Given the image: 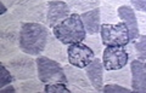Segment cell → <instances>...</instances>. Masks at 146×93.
<instances>
[{"instance_id": "6da1fadb", "label": "cell", "mask_w": 146, "mask_h": 93, "mask_svg": "<svg viewBox=\"0 0 146 93\" xmlns=\"http://www.w3.org/2000/svg\"><path fill=\"white\" fill-rule=\"evenodd\" d=\"M50 32L46 25L38 22H22L18 46L21 51L38 57L44 52Z\"/></svg>"}, {"instance_id": "7a4b0ae2", "label": "cell", "mask_w": 146, "mask_h": 93, "mask_svg": "<svg viewBox=\"0 0 146 93\" xmlns=\"http://www.w3.org/2000/svg\"><path fill=\"white\" fill-rule=\"evenodd\" d=\"M52 34L67 46L84 41L86 38V30L84 28L80 13L72 12L67 18L54 27Z\"/></svg>"}, {"instance_id": "3957f363", "label": "cell", "mask_w": 146, "mask_h": 93, "mask_svg": "<svg viewBox=\"0 0 146 93\" xmlns=\"http://www.w3.org/2000/svg\"><path fill=\"white\" fill-rule=\"evenodd\" d=\"M46 0H18L12 7V13L21 22L46 23Z\"/></svg>"}, {"instance_id": "277c9868", "label": "cell", "mask_w": 146, "mask_h": 93, "mask_svg": "<svg viewBox=\"0 0 146 93\" xmlns=\"http://www.w3.org/2000/svg\"><path fill=\"white\" fill-rule=\"evenodd\" d=\"M36 62V74L38 79L44 83L52 82H65L68 83L65 68L60 62L50 58L48 56H38L35 58Z\"/></svg>"}, {"instance_id": "5b68a950", "label": "cell", "mask_w": 146, "mask_h": 93, "mask_svg": "<svg viewBox=\"0 0 146 93\" xmlns=\"http://www.w3.org/2000/svg\"><path fill=\"white\" fill-rule=\"evenodd\" d=\"M12 73L17 81L32 79L38 76L36 74V62L32 56L25 52H18L12 58L7 59L6 62H3Z\"/></svg>"}, {"instance_id": "8992f818", "label": "cell", "mask_w": 146, "mask_h": 93, "mask_svg": "<svg viewBox=\"0 0 146 93\" xmlns=\"http://www.w3.org/2000/svg\"><path fill=\"white\" fill-rule=\"evenodd\" d=\"M100 36L105 46L124 47L127 44L130 42L129 30L122 21L116 24L102 23L101 29H100Z\"/></svg>"}, {"instance_id": "52a82bcc", "label": "cell", "mask_w": 146, "mask_h": 93, "mask_svg": "<svg viewBox=\"0 0 146 93\" xmlns=\"http://www.w3.org/2000/svg\"><path fill=\"white\" fill-rule=\"evenodd\" d=\"M67 56H68V63L82 69L83 68L85 69L96 57L93 50L88 45H85L84 42H77L68 45Z\"/></svg>"}, {"instance_id": "ba28073f", "label": "cell", "mask_w": 146, "mask_h": 93, "mask_svg": "<svg viewBox=\"0 0 146 93\" xmlns=\"http://www.w3.org/2000/svg\"><path fill=\"white\" fill-rule=\"evenodd\" d=\"M21 25L22 22L12 12L1 15L0 16V40H5L18 45Z\"/></svg>"}, {"instance_id": "9c48e42d", "label": "cell", "mask_w": 146, "mask_h": 93, "mask_svg": "<svg viewBox=\"0 0 146 93\" xmlns=\"http://www.w3.org/2000/svg\"><path fill=\"white\" fill-rule=\"evenodd\" d=\"M101 59L105 70H117L129 63L125 48L119 46H106V48H104Z\"/></svg>"}, {"instance_id": "30bf717a", "label": "cell", "mask_w": 146, "mask_h": 93, "mask_svg": "<svg viewBox=\"0 0 146 93\" xmlns=\"http://www.w3.org/2000/svg\"><path fill=\"white\" fill-rule=\"evenodd\" d=\"M72 13L70 5L65 0H50L46 6V23L49 28H54Z\"/></svg>"}, {"instance_id": "8fae6325", "label": "cell", "mask_w": 146, "mask_h": 93, "mask_svg": "<svg viewBox=\"0 0 146 93\" xmlns=\"http://www.w3.org/2000/svg\"><path fill=\"white\" fill-rule=\"evenodd\" d=\"M63 68H65L68 85L70 86H78L80 88H83L86 93L95 92L88 76H86L85 72H83L82 68H77V66L72 64H66V65H63Z\"/></svg>"}, {"instance_id": "7c38bea8", "label": "cell", "mask_w": 146, "mask_h": 93, "mask_svg": "<svg viewBox=\"0 0 146 93\" xmlns=\"http://www.w3.org/2000/svg\"><path fill=\"white\" fill-rule=\"evenodd\" d=\"M131 72V90L133 92L146 93V63L140 59L130 62Z\"/></svg>"}, {"instance_id": "4fadbf2b", "label": "cell", "mask_w": 146, "mask_h": 93, "mask_svg": "<svg viewBox=\"0 0 146 93\" xmlns=\"http://www.w3.org/2000/svg\"><path fill=\"white\" fill-rule=\"evenodd\" d=\"M85 74L88 76L91 86L95 92H102L104 88V75L105 66L102 64V59L100 57H95L94 60L85 68Z\"/></svg>"}, {"instance_id": "5bb4252c", "label": "cell", "mask_w": 146, "mask_h": 93, "mask_svg": "<svg viewBox=\"0 0 146 93\" xmlns=\"http://www.w3.org/2000/svg\"><path fill=\"white\" fill-rule=\"evenodd\" d=\"M117 11H118V17H119V20L127 25L128 30H129L130 41H135V40L140 36L135 10L129 5H123V6L118 7Z\"/></svg>"}, {"instance_id": "9a60e30c", "label": "cell", "mask_w": 146, "mask_h": 93, "mask_svg": "<svg viewBox=\"0 0 146 93\" xmlns=\"http://www.w3.org/2000/svg\"><path fill=\"white\" fill-rule=\"evenodd\" d=\"M65 46H66L65 44H62L54 34L50 33L46 47H45L43 53L45 56L50 57V58L60 62V63H66L68 60V56H67V48Z\"/></svg>"}, {"instance_id": "2e32d148", "label": "cell", "mask_w": 146, "mask_h": 93, "mask_svg": "<svg viewBox=\"0 0 146 93\" xmlns=\"http://www.w3.org/2000/svg\"><path fill=\"white\" fill-rule=\"evenodd\" d=\"M104 81L106 83H118V85L130 87L131 86V72L130 66H123L117 70H106L104 75Z\"/></svg>"}, {"instance_id": "e0dca14e", "label": "cell", "mask_w": 146, "mask_h": 93, "mask_svg": "<svg viewBox=\"0 0 146 93\" xmlns=\"http://www.w3.org/2000/svg\"><path fill=\"white\" fill-rule=\"evenodd\" d=\"M82 21H83L84 28L88 35H96L100 33L101 29V15H100V7H96L94 10L86 11L80 13Z\"/></svg>"}, {"instance_id": "ac0fdd59", "label": "cell", "mask_w": 146, "mask_h": 93, "mask_svg": "<svg viewBox=\"0 0 146 93\" xmlns=\"http://www.w3.org/2000/svg\"><path fill=\"white\" fill-rule=\"evenodd\" d=\"M100 15H101V22L107 24H116L121 22L118 17V11L116 6L107 4L106 1L101 0V6H100Z\"/></svg>"}, {"instance_id": "d6986e66", "label": "cell", "mask_w": 146, "mask_h": 93, "mask_svg": "<svg viewBox=\"0 0 146 93\" xmlns=\"http://www.w3.org/2000/svg\"><path fill=\"white\" fill-rule=\"evenodd\" d=\"M17 92L21 93H36V92H44L45 88V83L42 82L35 77L32 79H27V80H22V82H20L18 85H16Z\"/></svg>"}, {"instance_id": "ffe728a7", "label": "cell", "mask_w": 146, "mask_h": 93, "mask_svg": "<svg viewBox=\"0 0 146 93\" xmlns=\"http://www.w3.org/2000/svg\"><path fill=\"white\" fill-rule=\"evenodd\" d=\"M71 10L77 13H83L86 11L94 10L100 6L101 0H66Z\"/></svg>"}, {"instance_id": "44dd1931", "label": "cell", "mask_w": 146, "mask_h": 93, "mask_svg": "<svg viewBox=\"0 0 146 93\" xmlns=\"http://www.w3.org/2000/svg\"><path fill=\"white\" fill-rule=\"evenodd\" d=\"M20 50L21 48L18 45L5 41V40H0V59L1 62H6L7 59L12 58L20 52Z\"/></svg>"}, {"instance_id": "7402d4cb", "label": "cell", "mask_w": 146, "mask_h": 93, "mask_svg": "<svg viewBox=\"0 0 146 93\" xmlns=\"http://www.w3.org/2000/svg\"><path fill=\"white\" fill-rule=\"evenodd\" d=\"M84 44L85 45H88L93 52L95 53V56L96 57H100L102 56V52H104V42H102V39L101 36H99V35H88L85 39H84Z\"/></svg>"}, {"instance_id": "603a6c76", "label": "cell", "mask_w": 146, "mask_h": 93, "mask_svg": "<svg viewBox=\"0 0 146 93\" xmlns=\"http://www.w3.org/2000/svg\"><path fill=\"white\" fill-rule=\"evenodd\" d=\"M15 81H17V80L10 72V69L1 62V63H0V88L5 87L7 85H11V83H13Z\"/></svg>"}, {"instance_id": "cb8c5ba5", "label": "cell", "mask_w": 146, "mask_h": 93, "mask_svg": "<svg viewBox=\"0 0 146 93\" xmlns=\"http://www.w3.org/2000/svg\"><path fill=\"white\" fill-rule=\"evenodd\" d=\"M68 83L65 82H52V83H45L44 92L45 93H70L71 90L67 86Z\"/></svg>"}, {"instance_id": "d4e9b609", "label": "cell", "mask_w": 146, "mask_h": 93, "mask_svg": "<svg viewBox=\"0 0 146 93\" xmlns=\"http://www.w3.org/2000/svg\"><path fill=\"white\" fill-rule=\"evenodd\" d=\"M134 46L136 50L138 59L146 62V35H140L134 41Z\"/></svg>"}, {"instance_id": "484cf974", "label": "cell", "mask_w": 146, "mask_h": 93, "mask_svg": "<svg viewBox=\"0 0 146 93\" xmlns=\"http://www.w3.org/2000/svg\"><path fill=\"white\" fill-rule=\"evenodd\" d=\"M131 91L133 90H130L125 86L118 85V83H106V85H104L102 88V92L105 93H129Z\"/></svg>"}, {"instance_id": "4316f807", "label": "cell", "mask_w": 146, "mask_h": 93, "mask_svg": "<svg viewBox=\"0 0 146 93\" xmlns=\"http://www.w3.org/2000/svg\"><path fill=\"white\" fill-rule=\"evenodd\" d=\"M140 35H146V11H135Z\"/></svg>"}, {"instance_id": "83f0119b", "label": "cell", "mask_w": 146, "mask_h": 93, "mask_svg": "<svg viewBox=\"0 0 146 93\" xmlns=\"http://www.w3.org/2000/svg\"><path fill=\"white\" fill-rule=\"evenodd\" d=\"M124 48L128 53V57H129V62L138 58V56H136V50H135V46H134V41H130L129 44H127L124 46Z\"/></svg>"}, {"instance_id": "f1b7e54d", "label": "cell", "mask_w": 146, "mask_h": 93, "mask_svg": "<svg viewBox=\"0 0 146 93\" xmlns=\"http://www.w3.org/2000/svg\"><path fill=\"white\" fill-rule=\"evenodd\" d=\"M135 10L138 11H146V0H129Z\"/></svg>"}, {"instance_id": "f546056e", "label": "cell", "mask_w": 146, "mask_h": 93, "mask_svg": "<svg viewBox=\"0 0 146 93\" xmlns=\"http://www.w3.org/2000/svg\"><path fill=\"white\" fill-rule=\"evenodd\" d=\"M104 1H106L107 4H111L113 6H123V5H128V3H129V0H104Z\"/></svg>"}, {"instance_id": "4dcf8cb0", "label": "cell", "mask_w": 146, "mask_h": 93, "mask_svg": "<svg viewBox=\"0 0 146 93\" xmlns=\"http://www.w3.org/2000/svg\"><path fill=\"white\" fill-rule=\"evenodd\" d=\"M0 92L1 93H15V92H17V88H16V86H13L11 83V85H7L5 87L0 88Z\"/></svg>"}, {"instance_id": "1f68e13d", "label": "cell", "mask_w": 146, "mask_h": 93, "mask_svg": "<svg viewBox=\"0 0 146 93\" xmlns=\"http://www.w3.org/2000/svg\"><path fill=\"white\" fill-rule=\"evenodd\" d=\"M18 1V0H1V3H4L9 8H12L15 6V4Z\"/></svg>"}, {"instance_id": "d6a6232c", "label": "cell", "mask_w": 146, "mask_h": 93, "mask_svg": "<svg viewBox=\"0 0 146 93\" xmlns=\"http://www.w3.org/2000/svg\"><path fill=\"white\" fill-rule=\"evenodd\" d=\"M9 12V7L5 5L4 3H1V10H0V16L1 15H5V13Z\"/></svg>"}, {"instance_id": "836d02e7", "label": "cell", "mask_w": 146, "mask_h": 93, "mask_svg": "<svg viewBox=\"0 0 146 93\" xmlns=\"http://www.w3.org/2000/svg\"><path fill=\"white\" fill-rule=\"evenodd\" d=\"M46 1H50V0H46Z\"/></svg>"}]
</instances>
